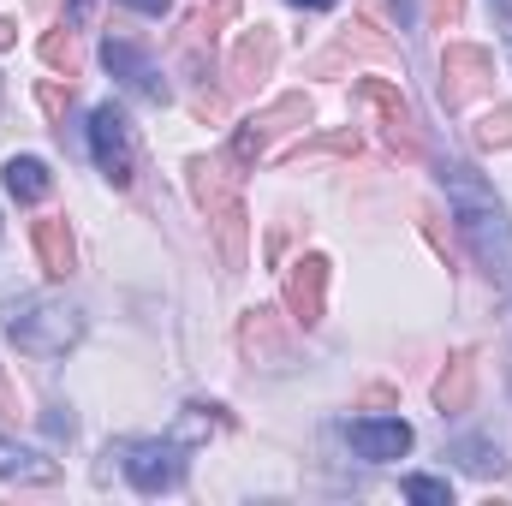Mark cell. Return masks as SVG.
<instances>
[{
  "instance_id": "obj_11",
  "label": "cell",
  "mask_w": 512,
  "mask_h": 506,
  "mask_svg": "<svg viewBox=\"0 0 512 506\" xmlns=\"http://www.w3.org/2000/svg\"><path fill=\"white\" fill-rule=\"evenodd\" d=\"M239 352L251 358V364H262V370H286L292 364V334L280 328V310H245L239 316Z\"/></svg>"
},
{
  "instance_id": "obj_31",
  "label": "cell",
  "mask_w": 512,
  "mask_h": 506,
  "mask_svg": "<svg viewBox=\"0 0 512 506\" xmlns=\"http://www.w3.org/2000/svg\"><path fill=\"white\" fill-rule=\"evenodd\" d=\"M292 6H304V12H334L340 0H292Z\"/></svg>"
},
{
  "instance_id": "obj_18",
  "label": "cell",
  "mask_w": 512,
  "mask_h": 506,
  "mask_svg": "<svg viewBox=\"0 0 512 506\" xmlns=\"http://www.w3.org/2000/svg\"><path fill=\"white\" fill-rule=\"evenodd\" d=\"M447 459H459V471H471V477H501V471H507L501 441H489V435H465V441H453Z\"/></svg>"
},
{
  "instance_id": "obj_7",
  "label": "cell",
  "mask_w": 512,
  "mask_h": 506,
  "mask_svg": "<svg viewBox=\"0 0 512 506\" xmlns=\"http://www.w3.org/2000/svg\"><path fill=\"white\" fill-rule=\"evenodd\" d=\"M280 304H286V322L298 328H316L328 316V256H298L286 274H280Z\"/></svg>"
},
{
  "instance_id": "obj_21",
  "label": "cell",
  "mask_w": 512,
  "mask_h": 506,
  "mask_svg": "<svg viewBox=\"0 0 512 506\" xmlns=\"http://www.w3.org/2000/svg\"><path fill=\"white\" fill-rule=\"evenodd\" d=\"M471 137H477V149H512V108H495V114H483Z\"/></svg>"
},
{
  "instance_id": "obj_13",
  "label": "cell",
  "mask_w": 512,
  "mask_h": 506,
  "mask_svg": "<svg viewBox=\"0 0 512 506\" xmlns=\"http://www.w3.org/2000/svg\"><path fill=\"white\" fill-rule=\"evenodd\" d=\"M30 239H36V256H42V274H48V280H66V274L78 268V245H72L66 215H42V221L30 227Z\"/></svg>"
},
{
  "instance_id": "obj_27",
  "label": "cell",
  "mask_w": 512,
  "mask_h": 506,
  "mask_svg": "<svg viewBox=\"0 0 512 506\" xmlns=\"http://www.w3.org/2000/svg\"><path fill=\"white\" fill-rule=\"evenodd\" d=\"M429 12H435V30H447V24H459V12H465V0H435Z\"/></svg>"
},
{
  "instance_id": "obj_16",
  "label": "cell",
  "mask_w": 512,
  "mask_h": 506,
  "mask_svg": "<svg viewBox=\"0 0 512 506\" xmlns=\"http://www.w3.org/2000/svg\"><path fill=\"white\" fill-rule=\"evenodd\" d=\"M54 477H60V465H54L48 453L18 447V441L0 435V483H54Z\"/></svg>"
},
{
  "instance_id": "obj_25",
  "label": "cell",
  "mask_w": 512,
  "mask_h": 506,
  "mask_svg": "<svg viewBox=\"0 0 512 506\" xmlns=\"http://www.w3.org/2000/svg\"><path fill=\"white\" fill-rule=\"evenodd\" d=\"M96 18V0H66V30H84Z\"/></svg>"
},
{
  "instance_id": "obj_22",
  "label": "cell",
  "mask_w": 512,
  "mask_h": 506,
  "mask_svg": "<svg viewBox=\"0 0 512 506\" xmlns=\"http://www.w3.org/2000/svg\"><path fill=\"white\" fill-rule=\"evenodd\" d=\"M42 60H48L54 72H66V78H72V72H78V48H72V30H48V36H42Z\"/></svg>"
},
{
  "instance_id": "obj_1",
  "label": "cell",
  "mask_w": 512,
  "mask_h": 506,
  "mask_svg": "<svg viewBox=\"0 0 512 506\" xmlns=\"http://www.w3.org/2000/svg\"><path fill=\"white\" fill-rule=\"evenodd\" d=\"M441 191L453 203V221L477 256V268L489 274V286H512V215L495 197V185L471 161H441Z\"/></svg>"
},
{
  "instance_id": "obj_24",
  "label": "cell",
  "mask_w": 512,
  "mask_h": 506,
  "mask_svg": "<svg viewBox=\"0 0 512 506\" xmlns=\"http://www.w3.org/2000/svg\"><path fill=\"white\" fill-rule=\"evenodd\" d=\"M36 102H42V114H48L54 126L66 131V108H72V90H60V84H36Z\"/></svg>"
},
{
  "instance_id": "obj_26",
  "label": "cell",
  "mask_w": 512,
  "mask_h": 506,
  "mask_svg": "<svg viewBox=\"0 0 512 506\" xmlns=\"http://www.w3.org/2000/svg\"><path fill=\"white\" fill-rule=\"evenodd\" d=\"M489 12H495V30H501V42L512 54V0H489Z\"/></svg>"
},
{
  "instance_id": "obj_10",
  "label": "cell",
  "mask_w": 512,
  "mask_h": 506,
  "mask_svg": "<svg viewBox=\"0 0 512 506\" xmlns=\"http://www.w3.org/2000/svg\"><path fill=\"white\" fill-rule=\"evenodd\" d=\"M346 441H352L358 459H370V465H393V459L411 453L417 435H411L405 417H352V423H346Z\"/></svg>"
},
{
  "instance_id": "obj_32",
  "label": "cell",
  "mask_w": 512,
  "mask_h": 506,
  "mask_svg": "<svg viewBox=\"0 0 512 506\" xmlns=\"http://www.w3.org/2000/svg\"><path fill=\"white\" fill-rule=\"evenodd\" d=\"M0 48H12V18H0Z\"/></svg>"
},
{
  "instance_id": "obj_28",
  "label": "cell",
  "mask_w": 512,
  "mask_h": 506,
  "mask_svg": "<svg viewBox=\"0 0 512 506\" xmlns=\"http://www.w3.org/2000/svg\"><path fill=\"white\" fill-rule=\"evenodd\" d=\"M197 114H203V120H221V114H227V102H221V96H197Z\"/></svg>"
},
{
  "instance_id": "obj_5",
  "label": "cell",
  "mask_w": 512,
  "mask_h": 506,
  "mask_svg": "<svg viewBox=\"0 0 512 506\" xmlns=\"http://www.w3.org/2000/svg\"><path fill=\"white\" fill-rule=\"evenodd\" d=\"M90 149H96V167L108 173V185L131 191V179H137V137H131V120L114 102H102L90 114Z\"/></svg>"
},
{
  "instance_id": "obj_3",
  "label": "cell",
  "mask_w": 512,
  "mask_h": 506,
  "mask_svg": "<svg viewBox=\"0 0 512 506\" xmlns=\"http://www.w3.org/2000/svg\"><path fill=\"white\" fill-rule=\"evenodd\" d=\"M185 441L179 435H149V441H120L108 447V459H120L137 495H161V489H179L185 483Z\"/></svg>"
},
{
  "instance_id": "obj_9",
  "label": "cell",
  "mask_w": 512,
  "mask_h": 506,
  "mask_svg": "<svg viewBox=\"0 0 512 506\" xmlns=\"http://www.w3.org/2000/svg\"><path fill=\"white\" fill-rule=\"evenodd\" d=\"M102 66L120 78V90H131L137 102H155V108H161V102H173V90H167L161 66H155L137 42H114V36H108V42H102Z\"/></svg>"
},
{
  "instance_id": "obj_23",
  "label": "cell",
  "mask_w": 512,
  "mask_h": 506,
  "mask_svg": "<svg viewBox=\"0 0 512 506\" xmlns=\"http://www.w3.org/2000/svg\"><path fill=\"white\" fill-rule=\"evenodd\" d=\"M405 501L417 506H453V489L441 477H405Z\"/></svg>"
},
{
  "instance_id": "obj_19",
  "label": "cell",
  "mask_w": 512,
  "mask_h": 506,
  "mask_svg": "<svg viewBox=\"0 0 512 506\" xmlns=\"http://www.w3.org/2000/svg\"><path fill=\"white\" fill-rule=\"evenodd\" d=\"M209 221H215V233H221V262L239 274V268H245V209H239V197H233L227 209H215Z\"/></svg>"
},
{
  "instance_id": "obj_30",
  "label": "cell",
  "mask_w": 512,
  "mask_h": 506,
  "mask_svg": "<svg viewBox=\"0 0 512 506\" xmlns=\"http://www.w3.org/2000/svg\"><path fill=\"white\" fill-rule=\"evenodd\" d=\"M120 6H131V12H149V18H161L173 0H120Z\"/></svg>"
},
{
  "instance_id": "obj_29",
  "label": "cell",
  "mask_w": 512,
  "mask_h": 506,
  "mask_svg": "<svg viewBox=\"0 0 512 506\" xmlns=\"http://www.w3.org/2000/svg\"><path fill=\"white\" fill-rule=\"evenodd\" d=\"M393 12H399V30H417V0H393Z\"/></svg>"
},
{
  "instance_id": "obj_20",
  "label": "cell",
  "mask_w": 512,
  "mask_h": 506,
  "mask_svg": "<svg viewBox=\"0 0 512 506\" xmlns=\"http://www.w3.org/2000/svg\"><path fill=\"white\" fill-rule=\"evenodd\" d=\"M221 423H227V411H221V405H203V399H191V405L179 411V423H173V435H179L185 447H197V441H209V435H215Z\"/></svg>"
},
{
  "instance_id": "obj_14",
  "label": "cell",
  "mask_w": 512,
  "mask_h": 506,
  "mask_svg": "<svg viewBox=\"0 0 512 506\" xmlns=\"http://www.w3.org/2000/svg\"><path fill=\"white\" fill-rule=\"evenodd\" d=\"M471 399H477V364H471V352H453L447 370L435 376V411L459 417V411H471Z\"/></svg>"
},
{
  "instance_id": "obj_17",
  "label": "cell",
  "mask_w": 512,
  "mask_h": 506,
  "mask_svg": "<svg viewBox=\"0 0 512 506\" xmlns=\"http://www.w3.org/2000/svg\"><path fill=\"white\" fill-rule=\"evenodd\" d=\"M0 179H6V191H12L18 203H42V197L54 191V173H48L42 155H12V161L0 167Z\"/></svg>"
},
{
  "instance_id": "obj_15",
  "label": "cell",
  "mask_w": 512,
  "mask_h": 506,
  "mask_svg": "<svg viewBox=\"0 0 512 506\" xmlns=\"http://www.w3.org/2000/svg\"><path fill=\"white\" fill-rule=\"evenodd\" d=\"M233 179H239V167H233L227 155H203V161H191V197H197L209 215L233 203Z\"/></svg>"
},
{
  "instance_id": "obj_12",
  "label": "cell",
  "mask_w": 512,
  "mask_h": 506,
  "mask_svg": "<svg viewBox=\"0 0 512 506\" xmlns=\"http://www.w3.org/2000/svg\"><path fill=\"white\" fill-rule=\"evenodd\" d=\"M274 54H280V42H274L268 24L245 30L239 48H233V60H227V90H233V96H256V84L274 72Z\"/></svg>"
},
{
  "instance_id": "obj_2",
  "label": "cell",
  "mask_w": 512,
  "mask_h": 506,
  "mask_svg": "<svg viewBox=\"0 0 512 506\" xmlns=\"http://www.w3.org/2000/svg\"><path fill=\"white\" fill-rule=\"evenodd\" d=\"M6 340L30 358H66L84 340V316L60 298H12L6 304Z\"/></svg>"
},
{
  "instance_id": "obj_4",
  "label": "cell",
  "mask_w": 512,
  "mask_h": 506,
  "mask_svg": "<svg viewBox=\"0 0 512 506\" xmlns=\"http://www.w3.org/2000/svg\"><path fill=\"white\" fill-rule=\"evenodd\" d=\"M298 126H310V102H304V96H280V102H268L262 114H251L245 126H233V143H227V161H233L239 173H251L256 161L268 155L274 131H298Z\"/></svg>"
},
{
  "instance_id": "obj_6",
  "label": "cell",
  "mask_w": 512,
  "mask_h": 506,
  "mask_svg": "<svg viewBox=\"0 0 512 506\" xmlns=\"http://www.w3.org/2000/svg\"><path fill=\"white\" fill-rule=\"evenodd\" d=\"M495 84V60H489V48H477V42H447L441 48V108L447 114H459L471 96H483Z\"/></svg>"
},
{
  "instance_id": "obj_8",
  "label": "cell",
  "mask_w": 512,
  "mask_h": 506,
  "mask_svg": "<svg viewBox=\"0 0 512 506\" xmlns=\"http://www.w3.org/2000/svg\"><path fill=\"white\" fill-rule=\"evenodd\" d=\"M352 96L364 102V108H376L382 114V131H387V143L405 155V161H417L423 155V131H417V114H411V102L387 84V78H358L352 84Z\"/></svg>"
}]
</instances>
